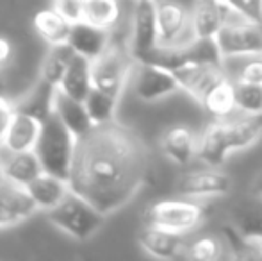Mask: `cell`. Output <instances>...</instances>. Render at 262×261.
Listing matches in <instances>:
<instances>
[{"mask_svg":"<svg viewBox=\"0 0 262 261\" xmlns=\"http://www.w3.org/2000/svg\"><path fill=\"white\" fill-rule=\"evenodd\" d=\"M138 240L143 251L157 259L186 258L187 247H189V244L186 242V234L159 226H150V224H146L145 229L139 233Z\"/></svg>","mask_w":262,"mask_h":261,"instance_id":"cell-11","label":"cell"},{"mask_svg":"<svg viewBox=\"0 0 262 261\" xmlns=\"http://www.w3.org/2000/svg\"><path fill=\"white\" fill-rule=\"evenodd\" d=\"M134 63L138 61L134 59L130 49H123L116 43H109L104 52L91 61L93 88H98V90L120 98L128 83Z\"/></svg>","mask_w":262,"mask_h":261,"instance_id":"cell-4","label":"cell"},{"mask_svg":"<svg viewBox=\"0 0 262 261\" xmlns=\"http://www.w3.org/2000/svg\"><path fill=\"white\" fill-rule=\"evenodd\" d=\"M260 32H262V22H260Z\"/></svg>","mask_w":262,"mask_h":261,"instance_id":"cell-41","label":"cell"},{"mask_svg":"<svg viewBox=\"0 0 262 261\" xmlns=\"http://www.w3.org/2000/svg\"><path fill=\"white\" fill-rule=\"evenodd\" d=\"M157 25L159 45L182 47L196 38L191 11L179 2H157Z\"/></svg>","mask_w":262,"mask_h":261,"instance_id":"cell-7","label":"cell"},{"mask_svg":"<svg viewBox=\"0 0 262 261\" xmlns=\"http://www.w3.org/2000/svg\"><path fill=\"white\" fill-rule=\"evenodd\" d=\"M75 50L68 45V43H59V45H52L47 54L45 61L41 66V77L47 79L49 83L59 86L64 77L66 70H68L72 59L75 57Z\"/></svg>","mask_w":262,"mask_h":261,"instance_id":"cell-27","label":"cell"},{"mask_svg":"<svg viewBox=\"0 0 262 261\" xmlns=\"http://www.w3.org/2000/svg\"><path fill=\"white\" fill-rule=\"evenodd\" d=\"M111 36L107 29L97 27L86 20H80L77 24H72V31L68 36V45L77 54L88 57L93 61L109 47Z\"/></svg>","mask_w":262,"mask_h":261,"instance_id":"cell-16","label":"cell"},{"mask_svg":"<svg viewBox=\"0 0 262 261\" xmlns=\"http://www.w3.org/2000/svg\"><path fill=\"white\" fill-rule=\"evenodd\" d=\"M152 2H161V0H152Z\"/></svg>","mask_w":262,"mask_h":261,"instance_id":"cell-40","label":"cell"},{"mask_svg":"<svg viewBox=\"0 0 262 261\" xmlns=\"http://www.w3.org/2000/svg\"><path fill=\"white\" fill-rule=\"evenodd\" d=\"M64 93L70 97L84 101L91 90H93V77H91V59L75 54L72 59L68 70H66L64 77H62L61 84H59Z\"/></svg>","mask_w":262,"mask_h":261,"instance_id":"cell-25","label":"cell"},{"mask_svg":"<svg viewBox=\"0 0 262 261\" xmlns=\"http://www.w3.org/2000/svg\"><path fill=\"white\" fill-rule=\"evenodd\" d=\"M232 181L220 167L200 168V170L186 172L177 181L179 195L187 198H205V197H221L230 193Z\"/></svg>","mask_w":262,"mask_h":261,"instance_id":"cell-9","label":"cell"},{"mask_svg":"<svg viewBox=\"0 0 262 261\" xmlns=\"http://www.w3.org/2000/svg\"><path fill=\"white\" fill-rule=\"evenodd\" d=\"M159 45V25H157V2L138 0L132 16V39L130 52L134 59L143 61Z\"/></svg>","mask_w":262,"mask_h":261,"instance_id":"cell-8","label":"cell"},{"mask_svg":"<svg viewBox=\"0 0 262 261\" xmlns=\"http://www.w3.org/2000/svg\"><path fill=\"white\" fill-rule=\"evenodd\" d=\"M6 181V175H4V163L0 161V183Z\"/></svg>","mask_w":262,"mask_h":261,"instance_id":"cell-38","label":"cell"},{"mask_svg":"<svg viewBox=\"0 0 262 261\" xmlns=\"http://www.w3.org/2000/svg\"><path fill=\"white\" fill-rule=\"evenodd\" d=\"M38 209L25 186L11 181L0 183V227L24 222Z\"/></svg>","mask_w":262,"mask_h":261,"instance_id":"cell-13","label":"cell"},{"mask_svg":"<svg viewBox=\"0 0 262 261\" xmlns=\"http://www.w3.org/2000/svg\"><path fill=\"white\" fill-rule=\"evenodd\" d=\"M161 150L169 161L186 167L198 154V136L186 126H173L162 134Z\"/></svg>","mask_w":262,"mask_h":261,"instance_id":"cell-17","label":"cell"},{"mask_svg":"<svg viewBox=\"0 0 262 261\" xmlns=\"http://www.w3.org/2000/svg\"><path fill=\"white\" fill-rule=\"evenodd\" d=\"M223 2H227L235 13L245 16L246 20L257 24L262 22V0H223Z\"/></svg>","mask_w":262,"mask_h":261,"instance_id":"cell-33","label":"cell"},{"mask_svg":"<svg viewBox=\"0 0 262 261\" xmlns=\"http://www.w3.org/2000/svg\"><path fill=\"white\" fill-rule=\"evenodd\" d=\"M148 172V145L132 127L113 120L77 138L68 183L73 193L111 215L136 197Z\"/></svg>","mask_w":262,"mask_h":261,"instance_id":"cell-1","label":"cell"},{"mask_svg":"<svg viewBox=\"0 0 262 261\" xmlns=\"http://www.w3.org/2000/svg\"><path fill=\"white\" fill-rule=\"evenodd\" d=\"M54 9L59 11L70 24H77L82 20L84 2L82 0H54Z\"/></svg>","mask_w":262,"mask_h":261,"instance_id":"cell-34","label":"cell"},{"mask_svg":"<svg viewBox=\"0 0 262 261\" xmlns=\"http://www.w3.org/2000/svg\"><path fill=\"white\" fill-rule=\"evenodd\" d=\"M223 57L248 56L262 52V32L260 24L246 20L239 13H234L221 27L216 36Z\"/></svg>","mask_w":262,"mask_h":261,"instance_id":"cell-6","label":"cell"},{"mask_svg":"<svg viewBox=\"0 0 262 261\" xmlns=\"http://www.w3.org/2000/svg\"><path fill=\"white\" fill-rule=\"evenodd\" d=\"M34 27L38 34L50 45L68 43V36L70 31H72V24L54 7L52 9H43L36 14Z\"/></svg>","mask_w":262,"mask_h":261,"instance_id":"cell-26","label":"cell"},{"mask_svg":"<svg viewBox=\"0 0 262 261\" xmlns=\"http://www.w3.org/2000/svg\"><path fill=\"white\" fill-rule=\"evenodd\" d=\"M27 192L31 193L32 200L36 202L38 209L49 211V209L57 206L70 193V183L64 177L43 172L41 175H38L27 186Z\"/></svg>","mask_w":262,"mask_h":261,"instance_id":"cell-22","label":"cell"},{"mask_svg":"<svg viewBox=\"0 0 262 261\" xmlns=\"http://www.w3.org/2000/svg\"><path fill=\"white\" fill-rule=\"evenodd\" d=\"M11 156L4 163V175L7 181L27 188L38 175L43 174V165L36 150L25 152H9Z\"/></svg>","mask_w":262,"mask_h":261,"instance_id":"cell-24","label":"cell"},{"mask_svg":"<svg viewBox=\"0 0 262 261\" xmlns=\"http://www.w3.org/2000/svg\"><path fill=\"white\" fill-rule=\"evenodd\" d=\"M47 216L55 227L64 231L68 236L84 242L90 240L93 234L100 231L107 215L95 208L86 198H82L70 190L68 195L57 206L47 211Z\"/></svg>","mask_w":262,"mask_h":261,"instance_id":"cell-3","label":"cell"},{"mask_svg":"<svg viewBox=\"0 0 262 261\" xmlns=\"http://www.w3.org/2000/svg\"><path fill=\"white\" fill-rule=\"evenodd\" d=\"M228 247L227 242L220 240L217 236L212 234H205V236L196 238L194 242H191L189 247H187L186 258L198 259V261H212L223 258V251Z\"/></svg>","mask_w":262,"mask_h":261,"instance_id":"cell-31","label":"cell"},{"mask_svg":"<svg viewBox=\"0 0 262 261\" xmlns=\"http://www.w3.org/2000/svg\"><path fill=\"white\" fill-rule=\"evenodd\" d=\"M230 65L223 63V70L232 77V81L262 84V52L248 54V56L225 57Z\"/></svg>","mask_w":262,"mask_h":261,"instance_id":"cell-28","label":"cell"},{"mask_svg":"<svg viewBox=\"0 0 262 261\" xmlns=\"http://www.w3.org/2000/svg\"><path fill=\"white\" fill-rule=\"evenodd\" d=\"M180 84V90L187 91L191 97L198 101L200 95L205 91V88L216 79L220 73H223V66L212 65H200V63H186L179 68L171 70Z\"/></svg>","mask_w":262,"mask_h":261,"instance_id":"cell-23","label":"cell"},{"mask_svg":"<svg viewBox=\"0 0 262 261\" xmlns=\"http://www.w3.org/2000/svg\"><path fill=\"white\" fill-rule=\"evenodd\" d=\"M41 132V122L34 116H29L25 113L14 115L9 129L4 136L2 147H6L7 152H25V150H34L36 143Z\"/></svg>","mask_w":262,"mask_h":261,"instance_id":"cell-18","label":"cell"},{"mask_svg":"<svg viewBox=\"0 0 262 261\" xmlns=\"http://www.w3.org/2000/svg\"><path fill=\"white\" fill-rule=\"evenodd\" d=\"M198 102L209 113V116H212V120H227L234 116L239 109L237 102H235V90L232 77L227 72L220 73L205 88Z\"/></svg>","mask_w":262,"mask_h":261,"instance_id":"cell-12","label":"cell"},{"mask_svg":"<svg viewBox=\"0 0 262 261\" xmlns=\"http://www.w3.org/2000/svg\"><path fill=\"white\" fill-rule=\"evenodd\" d=\"M234 13L235 11L223 0H194L191 18L196 38H216Z\"/></svg>","mask_w":262,"mask_h":261,"instance_id":"cell-14","label":"cell"},{"mask_svg":"<svg viewBox=\"0 0 262 261\" xmlns=\"http://www.w3.org/2000/svg\"><path fill=\"white\" fill-rule=\"evenodd\" d=\"M84 2V14L82 20L97 25L102 29H111L120 20V4L118 0H82Z\"/></svg>","mask_w":262,"mask_h":261,"instance_id":"cell-29","label":"cell"},{"mask_svg":"<svg viewBox=\"0 0 262 261\" xmlns=\"http://www.w3.org/2000/svg\"><path fill=\"white\" fill-rule=\"evenodd\" d=\"M13 57V45L9 43V39L0 36V70L4 68Z\"/></svg>","mask_w":262,"mask_h":261,"instance_id":"cell-36","label":"cell"},{"mask_svg":"<svg viewBox=\"0 0 262 261\" xmlns=\"http://www.w3.org/2000/svg\"><path fill=\"white\" fill-rule=\"evenodd\" d=\"M235 102L241 113H262V84L245 83V81H234Z\"/></svg>","mask_w":262,"mask_h":261,"instance_id":"cell-32","label":"cell"},{"mask_svg":"<svg viewBox=\"0 0 262 261\" xmlns=\"http://www.w3.org/2000/svg\"><path fill=\"white\" fill-rule=\"evenodd\" d=\"M230 152L234 150H232L230 139H228L225 120H212L198 136L196 156L209 167H221Z\"/></svg>","mask_w":262,"mask_h":261,"instance_id":"cell-15","label":"cell"},{"mask_svg":"<svg viewBox=\"0 0 262 261\" xmlns=\"http://www.w3.org/2000/svg\"><path fill=\"white\" fill-rule=\"evenodd\" d=\"M54 111H55V115L62 120V124H64L77 138L86 134V132L95 126L90 113H88L84 101L70 97L61 88H57V93H55Z\"/></svg>","mask_w":262,"mask_h":261,"instance_id":"cell-19","label":"cell"},{"mask_svg":"<svg viewBox=\"0 0 262 261\" xmlns=\"http://www.w3.org/2000/svg\"><path fill=\"white\" fill-rule=\"evenodd\" d=\"M146 224L187 234L194 231L205 218V208L187 197L162 198L148 206L145 213Z\"/></svg>","mask_w":262,"mask_h":261,"instance_id":"cell-5","label":"cell"},{"mask_svg":"<svg viewBox=\"0 0 262 261\" xmlns=\"http://www.w3.org/2000/svg\"><path fill=\"white\" fill-rule=\"evenodd\" d=\"M118 101H120L118 97L105 93V91L98 90V88H93V90L88 93V97L84 98V104H86V109H88V113H90L95 126L116 120L114 116H116Z\"/></svg>","mask_w":262,"mask_h":261,"instance_id":"cell-30","label":"cell"},{"mask_svg":"<svg viewBox=\"0 0 262 261\" xmlns=\"http://www.w3.org/2000/svg\"><path fill=\"white\" fill-rule=\"evenodd\" d=\"M179 90L180 84L171 70L150 63H139L134 83V91L138 98L145 102H156L177 93Z\"/></svg>","mask_w":262,"mask_h":261,"instance_id":"cell-10","label":"cell"},{"mask_svg":"<svg viewBox=\"0 0 262 261\" xmlns=\"http://www.w3.org/2000/svg\"><path fill=\"white\" fill-rule=\"evenodd\" d=\"M55 84L49 83L47 79H39L38 84L21 98L16 106L18 113H25L29 116H34L39 122H45L50 115L54 113V102H55V93H57Z\"/></svg>","mask_w":262,"mask_h":261,"instance_id":"cell-21","label":"cell"},{"mask_svg":"<svg viewBox=\"0 0 262 261\" xmlns=\"http://www.w3.org/2000/svg\"><path fill=\"white\" fill-rule=\"evenodd\" d=\"M232 150H243L257 143L262 136V113H241L225 120Z\"/></svg>","mask_w":262,"mask_h":261,"instance_id":"cell-20","label":"cell"},{"mask_svg":"<svg viewBox=\"0 0 262 261\" xmlns=\"http://www.w3.org/2000/svg\"><path fill=\"white\" fill-rule=\"evenodd\" d=\"M255 190H257V193L262 197V174L257 175V181H255Z\"/></svg>","mask_w":262,"mask_h":261,"instance_id":"cell-37","label":"cell"},{"mask_svg":"<svg viewBox=\"0 0 262 261\" xmlns=\"http://www.w3.org/2000/svg\"><path fill=\"white\" fill-rule=\"evenodd\" d=\"M75 145L77 136L62 124V120L54 111L45 122H41V132L34 149L43 165V172L68 179Z\"/></svg>","mask_w":262,"mask_h":261,"instance_id":"cell-2","label":"cell"},{"mask_svg":"<svg viewBox=\"0 0 262 261\" xmlns=\"http://www.w3.org/2000/svg\"><path fill=\"white\" fill-rule=\"evenodd\" d=\"M2 88H4V75L0 73V90H2Z\"/></svg>","mask_w":262,"mask_h":261,"instance_id":"cell-39","label":"cell"},{"mask_svg":"<svg viewBox=\"0 0 262 261\" xmlns=\"http://www.w3.org/2000/svg\"><path fill=\"white\" fill-rule=\"evenodd\" d=\"M14 115H16V106L11 104L4 97H0V145H2L4 136H6L7 129H9Z\"/></svg>","mask_w":262,"mask_h":261,"instance_id":"cell-35","label":"cell"}]
</instances>
